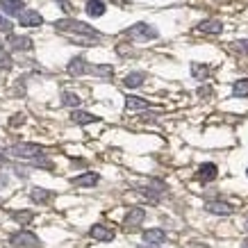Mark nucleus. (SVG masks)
<instances>
[{
	"mask_svg": "<svg viewBox=\"0 0 248 248\" xmlns=\"http://www.w3.org/2000/svg\"><path fill=\"white\" fill-rule=\"evenodd\" d=\"M55 30L64 32V34H73V37H87V39H100V32L93 30L91 25L82 21H76V18H62V21H55Z\"/></svg>",
	"mask_w": 248,
	"mask_h": 248,
	"instance_id": "1",
	"label": "nucleus"
},
{
	"mask_svg": "<svg viewBox=\"0 0 248 248\" xmlns=\"http://www.w3.org/2000/svg\"><path fill=\"white\" fill-rule=\"evenodd\" d=\"M9 157H16V159H41L44 157V148L39 143H16L12 148L5 151Z\"/></svg>",
	"mask_w": 248,
	"mask_h": 248,
	"instance_id": "2",
	"label": "nucleus"
},
{
	"mask_svg": "<svg viewBox=\"0 0 248 248\" xmlns=\"http://www.w3.org/2000/svg\"><path fill=\"white\" fill-rule=\"evenodd\" d=\"M125 37L135 39V41H153V39L159 37V32L148 23H135L132 28L125 30Z\"/></svg>",
	"mask_w": 248,
	"mask_h": 248,
	"instance_id": "3",
	"label": "nucleus"
},
{
	"mask_svg": "<svg viewBox=\"0 0 248 248\" xmlns=\"http://www.w3.org/2000/svg\"><path fill=\"white\" fill-rule=\"evenodd\" d=\"M9 244L14 248H41V239L30 230H18L9 237Z\"/></svg>",
	"mask_w": 248,
	"mask_h": 248,
	"instance_id": "4",
	"label": "nucleus"
},
{
	"mask_svg": "<svg viewBox=\"0 0 248 248\" xmlns=\"http://www.w3.org/2000/svg\"><path fill=\"white\" fill-rule=\"evenodd\" d=\"M18 23H21L23 28H39L41 23H44V16L34 12V9H23L21 14H18Z\"/></svg>",
	"mask_w": 248,
	"mask_h": 248,
	"instance_id": "5",
	"label": "nucleus"
},
{
	"mask_svg": "<svg viewBox=\"0 0 248 248\" xmlns=\"http://www.w3.org/2000/svg\"><path fill=\"white\" fill-rule=\"evenodd\" d=\"M66 71H68V76L80 78V76H84V73H89V71H91V66H89V64H87V60H84V57H73V60L68 62Z\"/></svg>",
	"mask_w": 248,
	"mask_h": 248,
	"instance_id": "6",
	"label": "nucleus"
},
{
	"mask_svg": "<svg viewBox=\"0 0 248 248\" xmlns=\"http://www.w3.org/2000/svg\"><path fill=\"white\" fill-rule=\"evenodd\" d=\"M89 234L98 241H112L114 237H116V230L109 226H103V223H96V226L89 230Z\"/></svg>",
	"mask_w": 248,
	"mask_h": 248,
	"instance_id": "7",
	"label": "nucleus"
},
{
	"mask_svg": "<svg viewBox=\"0 0 248 248\" xmlns=\"http://www.w3.org/2000/svg\"><path fill=\"white\" fill-rule=\"evenodd\" d=\"M143 218H146V212L141 210V207H132V210H128V214H125V218H123V226L125 228H137L143 223Z\"/></svg>",
	"mask_w": 248,
	"mask_h": 248,
	"instance_id": "8",
	"label": "nucleus"
},
{
	"mask_svg": "<svg viewBox=\"0 0 248 248\" xmlns=\"http://www.w3.org/2000/svg\"><path fill=\"white\" fill-rule=\"evenodd\" d=\"M205 210L217 217H228V214H232V205L223 203V201H210V203H205Z\"/></svg>",
	"mask_w": 248,
	"mask_h": 248,
	"instance_id": "9",
	"label": "nucleus"
},
{
	"mask_svg": "<svg viewBox=\"0 0 248 248\" xmlns=\"http://www.w3.org/2000/svg\"><path fill=\"white\" fill-rule=\"evenodd\" d=\"M198 32H203V34H221L223 32V23L218 18H207V21L198 23Z\"/></svg>",
	"mask_w": 248,
	"mask_h": 248,
	"instance_id": "10",
	"label": "nucleus"
},
{
	"mask_svg": "<svg viewBox=\"0 0 248 248\" xmlns=\"http://www.w3.org/2000/svg\"><path fill=\"white\" fill-rule=\"evenodd\" d=\"M217 164H212V162H207V164H201L198 166V173H196V178L198 180H203V182H212L214 178H217Z\"/></svg>",
	"mask_w": 248,
	"mask_h": 248,
	"instance_id": "11",
	"label": "nucleus"
},
{
	"mask_svg": "<svg viewBox=\"0 0 248 248\" xmlns=\"http://www.w3.org/2000/svg\"><path fill=\"white\" fill-rule=\"evenodd\" d=\"M125 109L128 112H143V109H151V103L139 96H128L125 98Z\"/></svg>",
	"mask_w": 248,
	"mask_h": 248,
	"instance_id": "12",
	"label": "nucleus"
},
{
	"mask_svg": "<svg viewBox=\"0 0 248 248\" xmlns=\"http://www.w3.org/2000/svg\"><path fill=\"white\" fill-rule=\"evenodd\" d=\"M0 7H2V12L9 16H18L25 9V5H23V0H0Z\"/></svg>",
	"mask_w": 248,
	"mask_h": 248,
	"instance_id": "13",
	"label": "nucleus"
},
{
	"mask_svg": "<svg viewBox=\"0 0 248 248\" xmlns=\"http://www.w3.org/2000/svg\"><path fill=\"white\" fill-rule=\"evenodd\" d=\"M143 241L146 244H164L166 232L162 228H151V230H143Z\"/></svg>",
	"mask_w": 248,
	"mask_h": 248,
	"instance_id": "14",
	"label": "nucleus"
},
{
	"mask_svg": "<svg viewBox=\"0 0 248 248\" xmlns=\"http://www.w3.org/2000/svg\"><path fill=\"white\" fill-rule=\"evenodd\" d=\"M30 198L34 201V203H39V205H46V203H50L55 198V194L53 191H48V189H41V187H34L30 191Z\"/></svg>",
	"mask_w": 248,
	"mask_h": 248,
	"instance_id": "15",
	"label": "nucleus"
},
{
	"mask_svg": "<svg viewBox=\"0 0 248 248\" xmlns=\"http://www.w3.org/2000/svg\"><path fill=\"white\" fill-rule=\"evenodd\" d=\"M71 121L78 123V125H87V123H96L98 116L96 114H89V112H82V109H73V112H71Z\"/></svg>",
	"mask_w": 248,
	"mask_h": 248,
	"instance_id": "16",
	"label": "nucleus"
},
{
	"mask_svg": "<svg viewBox=\"0 0 248 248\" xmlns=\"http://www.w3.org/2000/svg\"><path fill=\"white\" fill-rule=\"evenodd\" d=\"M98 180H100L98 173H82V175L73 178L71 182H73L76 187H93V185H98Z\"/></svg>",
	"mask_w": 248,
	"mask_h": 248,
	"instance_id": "17",
	"label": "nucleus"
},
{
	"mask_svg": "<svg viewBox=\"0 0 248 248\" xmlns=\"http://www.w3.org/2000/svg\"><path fill=\"white\" fill-rule=\"evenodd\" d=\"M105 2L103 0H87V7H84V12L91 16V18H98V16L105 14Z\"/></svg>",
	"mask_w": 248,
	"mask_h": 248,
	"instance_id": "18",
	"label": "nucleus"
},
{
	"mask_svg": "<svg viewBox=\"0 0 248 248\" xmlns=\"http://www.w3.org/2000/svg\"><path fill=\"white\" fill-rule=\"evenodd\" d=\"M7 41L14 50H32V39L30 37H14V34H12Z\"/></svg>",
	"mask_w": 248,
	"mask_h": 248,
	"instance_id": "19",
	"label": "nucleus"
},
{
	"mask_svg": "<svg viewBox=\"0 0 248 248\" xmlns=\"http://www.w3.org/2000/svg\"><path fill=\"white\" fill-rule=\"evenodd\" d=\"M143 80H146V73H141V71H135V73H128L125 76V80H123V84L128 87V89H137V87H141Z\"/></svg>",
	"mask_w": 248,
	"mask_h": 248,
	"instance_id": "20",
	"label": "nucleus"
},
{
	"mask_svg": "<svg viewBox=\"0 0 248 248\" xmlns=\"http://www.w3.org/2000/svg\"><path fill=\"white\" fill-rule=\"evenodd\" d=\"M12 218H14L16 223H21V226H30L32 221H34V212H32V210L12 212Z\"/></svg>",
	"mask_w": 248,
	"mask_h": 248,
	"instance_id": "21",
	"label": "nucleus"
},
{
	"mask_svg": "<svg viewBox=\"0 0 248 248\" xmlns=\"http://www.w3.org/2000/svg\"><path fill=\"white\" fill-rule=\"evenodd\" d=\"M191 76H194L196 80H207V78H210V66L194 62V64H191Z\"/></svg>",
	"mask_w": 248,
	"mask_h": 248,
	"instance_id": "22",
	"label": "nucleus"
},
{
	"mask_svg": "<svg viewBox=\"0 0 248 248\" xmlns=\"http://www.w3.org/2000/svg\"><path fill=\"white\" fill-rule=\"evenodd\" d=\"M62 103H64L66 107H73V109H76V107H80L82 100H80V96L73 93V91H64V93H62Z\"/></svg>",
	"mask_w": 248,
	"mask_h": 248,
	"instance_id": "23",
	"label": "nucleus"
},
{
	"mask_svg": "<svg viewBox=\"0 0 248 248\" xmlns=\"http://www.w3.org/2000/svg\"><path fill=\"white\" fill-rule=\"evenodd\" d=\"M232 96H237V98L248 96V80H237V82L232 84Z\"/></svg>",
	"mask_w": 248,
	"mask_h": 248,
	"instance_id": "24",
	"label": "nucleus"
},
{
	"mask_svg": "<svg viewBox=\"0 0 248 248\" xmlns=\"http://www.w3.org/2000/svg\"><path fill=\"white\" fill-rule=\"evenodd\" d=\"M91 73H96L100 78H109V76H114V68L109 64H100V66H91Z\"/></svg>",
	"mask_w": 248,
	"mask_h": 248,
	"instance_id": "25",
	"label": "nucleus"
},
{
	"mask_svg": "<svg viewBox=\"0 0 248 248\" xmlns=\"http://www.w3.org/2000/svg\"><path fill=\"white\" fill-rule=\"evenodd\" d=\"M0 66L5 68V71H7V68H12V57H9V53L2 48V46H0Z\"/></svg>",
	"mask_w": 248,
	"mask_h": 248,
	"instance_id": "26",
	"label": "nucleus"
},
{
	"mask_svg": "<svg viewBox=\"0 0 248 248\" xmlns=\"http://www.w3.org/2000/svg\"><path fill=\"white\" fill-rule=\"evenodd\" d=\"M0 32H12V21H7V16L0 14Z\"/></svg>",
	"mask_w": 248,
	"mask_h": 248,
	"instance_id": "27",
	"label": "nucleus"
},
{
	"mask_svg": "<svg viewBox=\"0 0 248 248\" xmlns=\"http://www.w3.org/2000/svg\"><path fill=\"white\" fill-rule=\"evenodd\" d=\"M234 48H237V50H241V53H248V39L237 41V44H234Z\"/></svg>",
	"mask_w": 248,
	"mask_h": 248,
	"instance_id": "28",
	"label": "nucleus"
},
{
	"mask_svg": "<svg viewBox=\"0 0 248 248\" xmlns=\"http://www.w3.org/2000/svg\"><path fill=\"white\" fill-rule=\"evenodd\" d=\"M198 93H201V96H210L212 89H210V87H201V89H198Z\"/></svg>",
	"mask_w": 248,
	"mask_h": 248,
	"instance_id": "29",
	"label": "nucleus"
},
{
	"mask_svg": "<svg viewBox=\"0 0 248 248\" xmlns=\"http://www.w3.org/2000/svg\"><path fill=\"white\" fill-rule=\"evenodd\" d=\"M60 5L64 7V12H71V5H68V0H60Z\"/></svg>",
	"mask_w": 248,
	"mask_h": 248,
	"instance_id": "30",
	"label": "nucleus"
},
{
	"mask_svg": "<svg viewBox=\"0 0 248 248\" xmlns=\"http://www.w3.org/2000/svg\"><path fill=\"white\" fill-rule=\"evenodd\" d=\"M137 248H162L159 244H143V246H137Z\"/></svg>",
	"mask_w": 248,
	"mask_h": 248,
	"instance_id": "31",
	"label": "nucleus"
},
{
	"mask_svg": "<svg viewBox=\"0 0 248 248\" xmlns=\"http://www.w3.org/2000/svg\"><path fill=\"white\" fill-rule=\"evenodd\" d=\"M244 230H246V232H248V218H246V221H244Z\"/></svg>",
	"mask_w": 248,
	"mask_h": 248,
	"instance_id": "32",
	"label": "nucleus"
},
{
	"mask_svg": "<svg viewBox=\"0 0 248 248\" xmlns=\"http://www.w3.org/2000/svg\"><path fill=\"white\" fill-rule=\"evenodd\" d=\"M241 248H248V239H246V241H244V244H241Z\"/></svg>",
	"mask_w": 248,
	"mask_h": 248,
	"instance_id": "33",
	"label": "nucleus"
},
{
	"mask_svg": "<svg viewBox=\"0 0 248 248\" xmlns=\"http://www.w3.org/2000/svg\"><path fill=\"white\" fill-rule=\"evenodd\" d=\"M0 164H2V153H0Z\"/></svg>",
	"mask_w": 248,
	"mask_h": 248,
	"instance_id": "34",
	"label": "nucleus"
},
{
	"mask_svg": "<svg viewBox=\"0 0 248 248\" xmlns=\"http://www.w3.org/2000/svg\"><path fill=\"white\" fill-rule=\"evenodd\" d=\"M246 175H248V169H246Z\"/></svg>",
	"mask_w": 248,
	"mask_h": 248,
	"instance_id": "35",
	"label": "nucleus"
}]
</instances>
